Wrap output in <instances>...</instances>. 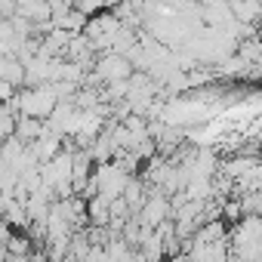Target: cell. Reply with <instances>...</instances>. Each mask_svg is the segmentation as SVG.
<instances>
[{"label": "cell", "instance_id": "obj_3", "mask_svg": "<svg viewBox=\"0 0 262 262\" xmlns=\"http://www.w3.org/2000/svg\"><path fill=\"white\" fill-rule=\"evenodd\" d=\"M10 99H13V83L7 77H0V105H7Z\"/></svg>", "mask_w": 262, "mask_h": 262}, {"label": "cell", "instance_id": "obj_1", "mask_svg": "<svg viewBox=\"0 0 262 262\" xmlns=\"http://www.w3.org/2000/svg\"><path fill=\"white\" fill-rule=\"evenodd\" d=\"M16 105H19L22 117L40 120V117H50V114L59 108V96H56L53 90H28V93H22V96L16 99Z\"/></svg>", "mask_w": 262, "mask_h": 262}, {"label": "cell", "instance_id": "obj_2", "mask_svg": "<svg viewBox=\"0 0 262 262\" xmlns=\"http://www.w3.org/2000/svg\"><path fill=\"white\" fill-rule=\"evenodd\" d=\"M99 74H102L105 80H120V77L129 74V65H126L123 56H108V59L99 65Z\"/></svg>", "mask_w": 262, "mask_h": 262}]
</instances>
